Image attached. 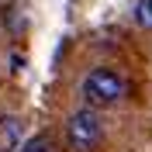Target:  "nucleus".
Segmentation results:
<instances>
[{
  "mask_svg": "<svg viewBox=\"0 0 152 152\" xmlns=\"http://www.w3.org/2000/svg\"><path fill=\"white\" fill-rule=\"evenodd\" d=\"M104 132H100V121H97L94 111H76L66 124V142L73 152H94L100 145Z\"/></svg>",
  "mask_w": 152,
  "mask_h": 152,
  "instance_id": "f03ea898",
  "label": "nucleus"
},
{
  "mask_svg": "<svg viewBox=\"0 0 152 152\" xmlns=\"http://www.w3.org/2000/svg\"><path fill=\"white\" fill-rule=\"evenodd\" d=\"M21 145V121L18 118H0V152H10Z\"/></svg>",
  "mask_w": 152,
  "mask_h": 152,
  "instance_id": "7ed1b4c3",
  "label": "nucleus"
},
{
  "mask_svg": "<svg viewBox=\"0 0 152 152\" xmlns=\"http://www.w3.org/2000/svg\"><path fill=\"white\" fill-rule=\"evenodd\" d=\"M18 152H56V149H52V138L48 135H35L24 145H18Z\"/></svg>",
  "mask_w": 152,
  "mask_h": 152,
  "instance_id": "20e7f679",
  "label": "nucleus"
},
{
  "mask_svg": "<svg viewBox=\"0 0 152 152\" xmlns=\"http://www.w3.org/2000/svg\"><path fill=\"white\" fill-rule=\"evenodd\" d=\"M135 21H138L145 31H152V0H138V4H135Z\"/></svg>",
  "mask_w": 152,
  "mask_h": 152,
  "instance_id": "39448f33",
  "label": "nucleus"
},
{
  "mask_svg": "<svg viewBox=\"0 0 152 152\" xmlns=\"http://www.w3.org/2000/svg\"><path fill=\"white\" fill-rule=\"evenodd\" d=\"M124 80L114 69H94V73H86L83 76V86H80V94H83V100L90 107H111L118 104L124 97Z\"/></svg>",
  "mask_w": 152,
  "mask_h": 152,
  "instance_id": "f257e3e1",
  "label": "nucleus"
}]
</instances>
